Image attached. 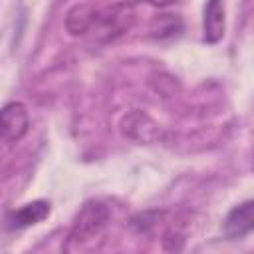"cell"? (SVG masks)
<instances>
[{"mask_svg":"<svg viewBox=\"0 0 254 254\" xmlns=\"http://www.w3.org/2000/svg\"><path fill=\"white\" fill-rule=\"evenodd\" d=\"M30 129V115L24 103L10 101L0 111V131L2 139L8 143H18Z\"/></svg>","mask_w":254,"mask_h":254,"instance_id":"4","label":"cell"},{"mask_svg":"<svg viewBox=\"0 0 254 254\" xmlns=\"http://www.w3.org/2000/svg\"><path fill=\"white\" fill-rule=\"evenodd\" d=\"M183 28V22L179 16L175 14H161L159 18H155L151 22V34L155 38H167V36H175L179 34Z\"/></svg>","mask_w":254,"mask_h":254,"instance_id":"9","label":"cell"},{"mask_svg":"<svg viewBox=\"0 0 254 254\" xmlns=\"http://www.w3.org/2000/svg\"><path fill=\"white\" fill-rule=\"evenodd\" d=\"M254 232V198L236 204L222 220V234L226 240H238Z\"/></svg>","mask_w":254,"mask_h":254,"instance_id":"5","label":"cell"},{"mask_svg":"<svg viewBox=\"0 0 254 254\" xmlns=\"http://www.w3.org/2000/svg\"><path fill=\"white\" fill-rule=\"evenodd\" d=\"M48 214H50V202L44 198H38V200H32V202L16 208V210H10L6 214V228L22 230V228L42 222L44 218H48Z\"/></svg>","mask_w":254,"mask_h":254,"instance_id":"7","label":"cell"},{"mask_svg":"<svg viewBox=\"0 0 254 254\" xmlns=\"http://www.w3.org/2000/svg\"><path fill=\"white\" fill-rule=\"evenodd\" d=\"M121 133L141 145H151L161 139V125L143 109H131L121 119Z\"/></svg>","mask_w":254,"mask_h":254,"instance_id":"3","label":"cell"},{"mask_svg":"<svg viewBox=\"0 0 254 254\" xmlns=\"http://www.w3.org/2000/svg\"><path fill=\"white\" fill-rule=\"evenodd\" d=\"M135 22V10L127 2H115L105 10H97V18L91 30L97 32L99 40L109 42L125 34Z\"/></svg>","mask_w":254,"mask_h":254,"instance_id":"2","label":"cell"},{"mask_svg":"<svg viewBox=\"0 0 254 254\" xmlns=\"http://www.w3.org/2000/svg\"><path fill=\"white\" fill-rule=\"evenodd\" d=\"M145 2H149V4H153V6H167V4H171L173 0H145Z\"/></svg>","mask_w":254,"mask_h":254,"instance_id":"10","label":"cell"},{"mask_svg":"<svg viewBox=\"0 0 254 254\" xmlns=\"http://www.w3.org/2000/svg\"><path fill=\"white\" fill-rule=\"evenodd\" d=\"M95 18H97V8L91 2L75 4L73 8H69L65 16V30L71 36H83L93 28Z\"/></svg>","mask_w":254,"mask_h":254,"instance_id":"8","label":"cell"},{"mask_svg":"<svg viewBox=\"0 0 254 254\" xmlns=\"http://www.w3.org/2000/svg\"><path fill=\"white\" fill-rule=\"evenodd\" d=\"M226 30V2L206 0L202 8V40L206 44H218Z\"/></svg>","mask_w":254,"mask_h":254,"instance_id":"6","label":"cell"},{"mask_svg":"<svg viewBox=\"0 0 254 254\" xmlns=\"http://www.w3.org/2000/svg\"><path fill=\"white\" fill-rule=\"evenodd\" d=\"M109 208L101 200H87L77 210L73 224L64 242V252H95L105 242Z\"/></svg>","mask_w":254,"mask_h":254,"instance_id":"1","label":"cell"}]
</instances>
